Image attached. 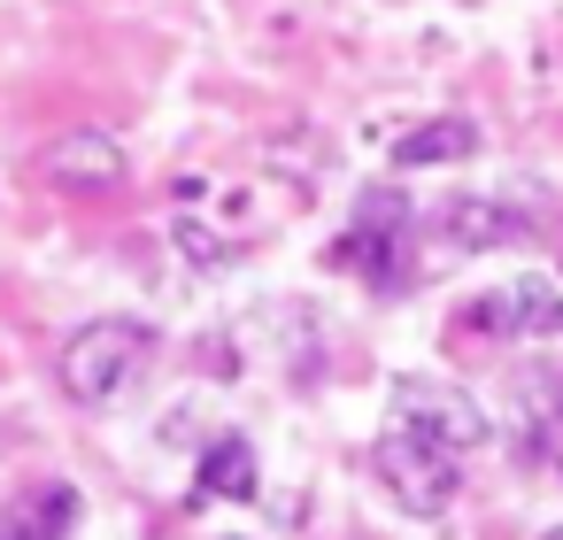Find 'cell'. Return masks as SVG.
Wrapping results in <instances>:
<instances>
[{"label": "cell", "instance_id": "cell-1", "mask_svg": "<svg viewBox=\"0 0 563 540\" xmlns=\"http://www.w3.org/2000/svg\"><path fill=\"white\" fill-rule=\"evenodd\" d=\"M147 363H155V332L140 317H93V324H78L63 340V363L55 371H63V394L70 401L109 409V401H124L147 378Z\"/></svg>", "mask_w": 563, "mask_h": 540}, {"label": "cell", "instance_id": "cell-2", "mask_svg": "<svg viewBox=\"0 0 563 540\" xmlns=\"http://www.w3.org/2000/svg\"><path fill=\"white\" fill-rule=\"evenodd\" d=\"M371 478L386 486L394 509H409V517H440V509L455 502V486H463V463H455L448 448H432V440H417V432L394 425V432L371 448Z\"/></svg>", "mask_w": 563, "mask_h": 540}, {"label": "cell", "instance_id": "cell-3", "mask_svg": "<svg viewBox=\"0 0 563 540\" xmlns=\"http://www.w3.org/2000/svg\"><path fill=\"white\" fill-rule=\"evenodd\" d=\"M401 255H409V201L378 186V194L355 201L347 232L332 240V263L355 271V278H371V286H401Z\"/></svg>", "mask_w": 563, "mask_h": 540}, {"label": "cell", "instance_id": "cell-4", "mask_svg": "<svg viewBox=\"0 0 563 540\" xmlns=\"http://www.w3.org/2000/svg\"><path fill=\"white\" fill-rule=\"evenodd\" d=\"M394 425L432 440V448H448V455H471L486 440V409L448 378H394Z\"/></svg>", "mask_w": 563, "mask_h": 540}, {"label": "cell", "instance_id": "cell-5", "mask_svg": "<svg viewBox=\"0 0 563 540\" xmlns=\"http://www.w3.org/2000/svg\"><path fill=\"white\" fill-rule=\"evenodd\" d=\"M471 324L478 332H494V340H555L563 332V286L555 278H517V286H501V294H478L471 301Z\"/></svg>", "mask_w": 563, "mask_h": 540}, {"label": "cell", "instance_id": "cell-6", "mask_svg": "<svg viewBox=\"0 0 563 540\" xmlns=\"http://www.w3.org/2000/svg\"><path fill=\"white\" fill-rule=\"evenodd\" d=\"M47 178H55L63 194H117V186H124V147H117V132H101V124L63 132V140L47 147Z\"/></svg>", "mask_w": 563, "mask_h": 540}, {"label": "cell", "instance_id": "cell-7", "mask_svg": "<svg viewBox=\"0 0 563 540\" xmlns=\"http://www.w3.org/2000/svg\"><path fill=\"white\" fill-rule=\"evenodd\" d=\"M532 232V217L517 201H494V194H455L440 209V240L463 247V255H494V247H517Z\"/></svg>", "mask_w": 563, "mask_h": 540}, {"label": "cell", "instance_id": "cell-8", "mask_svg": "<svg viewBox=\"0 0 563 540\" xmlns=\"http://www.w3.org/2000/svg\"><path fill=\"white\" fill-rule=\"evenodd\" d=\"M471 155H478V124H471V117H432V124H417V132H401V140H394V163H401V170L471 163Z\"/></svg>", "mask_w": 563, "mask_h": 540}, {"label": "cell", "instance_id": "cell-9", "mask_svg": "<svg viewBox=\"0 0 563 540\" xmlns=\"http://www.w3.org/2000/svg\"><path fill=\"white\" fill-rule=\"evenodd\" d=\"M9 540H70L78 532V494L70 486H40L9 509V525H0Z\"/></svg>", "mask_w": 563, "mask_h": 540}, {"label": "cell", "instance_id": "cell-10", "mask_svg": "<svg viewBox=\"0 0 563 540\" xmlns=\"http://www.w3.org/2000/svg\"><path fill=\"white\" fill-rule=\"evenodd\" d=\"M201 494H217V502H255V448H247L240 432L209 440V455H201Z\"/></svg>", "mask_w": 563, "mask_h": 540}, {"label": "cell", "instance_id": "cell-11", "mask_svg": "<svg viewBox=\"0 0 563 540\" xmlns=\"http://www.w3.org/2000/svg\"><path fill=\"white\" fill-rule=\"evenodd\" d=\"M548 540H563V525H555V532H548Z\"/></svg>", "mask_w": 563, "mask_h": 540}, {"label": "cell", "instance_id": "cell-12", "mask_svg": "<svg viewBox=\"0 0 563 540\" xmlns=\"http://www.w3.org/2000/svg\"><path fill=\"white\" fill-rule=\"evenodd\" d=\"M0 540H9V532H0Z\"/></svg>", "mask_w": 563, "mask_h": 540}, {"label": "cell", "instance_id": "cell-13", "mask_svg": "<svg viewBox=\"0 0 563 540\" xmlns=\"http://www.w3.org/2000/svg\"><path fill=\"white\" fill-rule=\"evenodd\" d=\"M555 409H563V401H555Z\"/></svg>", "mask_w": 563, "mask_h": 540}]
</instances>
